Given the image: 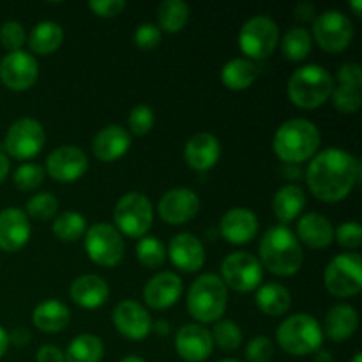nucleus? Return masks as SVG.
Returning a JSON list of instances; mask_svg holds the SVG:
<instances>
[{"mask_svg":"<svg viewBox=\"0 0 362 362\" xmlns=\"http://www.w3.org/2000/svg\"><path fill=\"white\" fill-rule=\"evenodd\" d=\"M361 179V161L343 148H325L313 156L306 172L310 191L325 204L349 197Z\"/></svg>","mask_w":362,"mask_h":362,"instance_id":"1","label":"nucleus"},{"mask_svg":"<svg viewBox=\"0 0 362 362\" xmlns=\"http://www.w3.org/2000/svg\"><path fill=\"white\" fill-rule=\"evenodd\" d=\"M262 267L276 276H293L303 265V246L296 233L285 225L271 226L258 246Z\"/></svg>","mask_w":362,"mask_h":362,"instance_id":"2","label":"nucleus"},{"mask_svg":"<svg viewBox=\"0 0 362 362\" xmlns=\"http://www.w3.org/2000/svg\"><path fill=\"white\" fill-rule=\"evenodd\" d=\"M320 131L308 119H290L278 127L272 140L274 154L285 163H304L317 154Z\"/></svg>","mask_w":362,"mask_h":362,"instance_id":"3","label":"nucleus"},{"mask_svg":"<svg viewBox=\"0 0 362 362\" xmlns=\"http://www.w3.org/2000/svg\"><path fill=\"white\" fill-rule=\"evenodd\" d=\"M334 90L332 74L325 67L317 64H308L293 71L288 80V98L299 108H317L331 99Z\"/></svg>","mask_w":362,"mask_h":362,"instance_id":"4","label":"nucleus"},{"mask_svg":"<svg viewBox=\"0 0 362 362\" xmlns=\"http://www.w3.org/2000/svg\"><path fill=\"white\" fill-rule=\"evenodd\" d=\"M228 304V288L216 274H202L187 292V311L200 324L221 320Z\"/></svg>","mask_w":362,"mask_h":362,"instance_id":"5","label":"nucleus"},{"mask_svg":"<svg viewBox=\"0 0 362 362\" xmlns=\"http://www.w3.org/2000/svg\"><path fill=\"white\" fill-rule=\"evenodd\" d=\"M276 338L286 354L303 357L320 350L324 343V331L317 318L306 313H297L281 322L276 331Z\"/></svg>","mask_w":362,"mask_h":362,"instance_id":"6","label":"nucleus"},{"mask_svg":"<svg viewBox=\"0 0 362 362\" xmlns=\"http://www.w3.org/2000/svg\"><path fill=\"white\" fill-rule=\"evenodd\" d=\"M329 293L339 299L354 297L362 288V258L359 253H341L332 258L324 272Z\"/></svg>","mask_w":362,"mask_h":362,"instance_id":"7","label":"nucleus"},{"mask_svg":"<svg viewBox=\"0 0 362 362\" xmlns=\"http://www.w3.org/2000/svg\"><path fill=\"white\" fill-rule=\"evenodd\" d=\"M113 219H115L119 232L126 233L127 237L141 239L151 230L152 221H154L151 200L145 194L136 193V191L124 194L117 202Z\"/></svg>","mask_w":362,"mask_h":362,"instance_id":"8","label":"nucleus"},{"mask_svg":"<svg viewBox=\"0 0 362 362\" xmlns=\"http://www.w3.org/2000/svg\"><path fill=\"white\" fill-rule=\"evenodd\" d=\"M124 250L122 235L110 223H94L85 232V251L94 264L115 267L124 258Z\"/></svg>","mask_w":362,"mask_h":362,"instance_id":"9","label":"nucleus"},{"mask_svg":"<svg viewBox=\"0 0 362 362\" xmlns=\"http://www.w3.org/2000/svg\"><path fill=\"white\" fill-rule=\"evenodd\" d=\"M279 28L272 18L258 14L250 18L239 32V46L244 55L251 59H265L276 49Z\"/></svg>","mask_w":362,"mask_h":362,"instance_id":"10","label":"nucleus"},{"mask_svg":"<svg viewBox=\"0 0 362 362\" xmlns=\"http://www.w3.org/2000/svg\"><path fill=\"white\" fill-rule=\"evenodd\" d=\"M313 37L325 52H343L354 39L352 20L343 11H324L313 20Z\"/></svg>","mask_w":362,"mask_h":362,"instance_id":"11","label":"nucleus"},{"mask_svg":"<svg viewBox=\"0 0 362 362\" xmlns=\"http://www.w3.org/2000/svg\"><path fill=\"white\" fill-rule=\"evenodd\" d=\"M221 274L223 283L235 292H251L260 286L264 279V267L253 255L235 251L223 260Z\"/></svg>","mask_w":362,"mask_h":362,"instance_id":"12","label":"nucleus"},{"mask_svg":"<svg viewBox=\"0 0 362 362\" xmlns=\"http://www.w3.org/2000/svg\"><path fill=\"white\" fill-rule=\"evenodd\" d=\"M45 140V129H42L41 124L35 119L25 117V119L16 120L7 129L4 145H6L7 154L23 161V159L35 158L41 152Z\"/></svg>","mask_w":362,"mask_h":362,"instance_id":"13","label":"nucleus"},{"mask_svg":"<svg viewBox=\"0 0 362 362\" xmlns=\"http://www.w3.org/2000/svg\"><path fill=\"white\" fill-rule=\"evenodd\" d=\"M39 76V64L28 52H11L0 60V80L11 90H27Z\"/></svg>","mask_w":362,"mask_h":362,"instance_id":"14","label":"nucleus"},{"mask_svg":"<svg viewBox=\"0 0 362 362\" xmlns=\"http://www.w3.org/2000/svg\"><path fill=\"white\" fill-rule=\"evenodd\" d=\"M200 211V198L193 189L173 187L166 191L158 205V212L163 221L170 225H184L191 221Z\"/></svg>","mask_w":362,"mask_h":362,"instance_id":"15","label":"nucleus"},{"mask_svg":"<svg viewBox=\"0 0 362 362\" xmlns=\"http://www.w3.org/2000/svg\"><path fill=\"white\" fill-rule=\"evenodd\" d=\"M88 168V159L81 148L64 145L55 148L46 159V172L59 182H73L80 179Z\"/></svg>","mask_w":362,"mask_h":362,"instance_id":"16","label":"nucleus"},{"mask_svg":"<svg viewBox=\"0 0 362 362\" xmlns=\"http://www.w3.org/2000/svg\"><path fill=\"white\" fill-rule=\"evenodd\" d=\"M113 324L122 336L133 341H141L152 331L148 311L136 300H122L113 310Z\"/></svg>","mask_w":362,"mask_h":362,"instance_id":"17","label":"nucleus"},{"mask_svg":"<svg viewBox=\"0 0 362 362\" xmlns=\"http://www.w3.org/2000/svg\"><path fill=\"white\" fill-rule=\"evenodd\" d=\"M211 331L202 324H187L177 332L175 350L186 362H204L212 356Z\"/></svg>","mask_w":362,"mask_h":362,"instance_id":"18","label":"nucleus"},{"mask_svg":"<svg viewBox=\"0 0 362 362\" xmlns=\"http://www.w3.org/2000/svg\"><path fill=\"white\" fill-rule=\"evenodd\" d=\"M166 255L172 264L184 272H197L205 264V247L193 233H177L168 244Z\"/></svg>","mask_w":362,"mask_h":362,"instance_id":"19","label":"nucleus"},{"mask_svg":"<svg viewBox=\"0 0 362 362\" xmlns=\"http://www.w3.org/2000/svg\"><path fill=\"white\" fill-rule=\"evenodd\" d=\"M182 293V279L175 272H159L147 281L144 300L152 310H166L179 300Z\"/></svg>","mask_w":362,"mask_h":362,"instance_id":"20","label":"nucleus"},{"mask_svg":"<svg viewBox=\"0 0 362 362\" xmlns=\"http://www.w3.org/2000/svg\"><path fill=\"white\" fill-rule=\"evenodd\" d=\"M221 235L230 244H247L258 233V218L253 211L244 207L230 209L221 218Z\"/></svg>","mask_w":362,"mask_h":362,"instance_id":"21","label":"nucleus"},{"mask_svg":"<svg viewBox=\"0 0 362 362\" xmlns=\"http://www.w3.org/2000/svg\"><path fill=\"white\" fill-rule=\"evenodd\" d=\"M30 239L28 216L18 207L0 211V250L18 251Z\"/></svg>","mask_w":362,"mask_h":362,"instance_id":"22","label":"nucleus"},{"mask_svg":"<svg viewBox=\"0 0 362 362\" xmlns=\"http://www.w3.org/2000/svg\"><path fill=\"white\" fill-rule=\"evenodd\" d=\"M221 156V145L219 140L211 133H197L187 140L184 148V158L187 165L197 172H207Z\"/></svg>","mask_w":362,"mask_h":362,"instance_id":"23","label":"nucleus"},{"mask_svg":"<svg viewBox=\"0 0 362 362\" xmlns=\"http://www.w3.org/2000/svg\"><path fill=\"white\" fill-rule=\"evenodd\" d=\"M131 147V134L119 124L103 127L92 141V152L99 161H117Z\"/></svg>","mask_w":362,"mask_h":362,"instance_id":"24","label":"nucleus"},{"mask_svg":"<svg viewBox=\"0 0 362 362\" xmlns=\"http://www.w3.org/2000/svg\"><path fill=\"white\" fill-rule=\"evenodd\" d=\"M297 240L311 250H324L334 240V228L325 216L318 212H308L297 223Z\"/></svg>","mask_w":362,"mask_h":362,"instance_id":"25","label":"nucleus"},{"mask_svg":"<svg viewBox=\"0 0 362 362\" xmlns=\"http://www.w3.org/2000/svg\"><path fill=\"white\" fill-rule=\"evenodd\" d=\"M110 296L108 283L98 274H83L71 285V299L81 308L95 310L103 306Z\"/></svg>","mask_w":362,"mask_h":362,"instance_id":"26","label":"nucleus"},{"mask_svg":"<svg viewBox=\"0 0 362 362\" xmlns=\"http://www.w3.org/2000/svg\"><path fill=\"white\" fill-rule=\"evenodd\" d=\"M357 327H359V315H357L356 308L349 306V304L332 306L325 315V334L332 341H346L357 331Z\"/></svg>","mask_w":362,"mask_h":362,"instance_id":"27","label":"nucleus"},{"mask_svg":"<svg viewBox=\"0 0 362 362\" xmlns=\"http://www.w3.org/2000/svg\"><path fill=\"white\" fill-rule=\"evenodd\" d=\"M69 308L55 299L42 300L32 313V322L42 332H60L69 325Z\"/></svg>","mask_w":362,"mask_h":362,"instance_id":"28","label":"nucleus"},{"mask_svg":"<svg viewBox=\"0 0 362 362\" xmlns=\"http://www.w3.org/2000/svg\"><path fill=\"white\" fill-rule=\"evenodd\" d=\"M304 207H306V194L296 184L283 186L274 194V200H272V211H274V216L283 225L299 218Z\"/></svg>","mask_w":362,"mask_h":362,"instance_id":"29","label":"nucleus"},{"mask_svg":"<svg viewBox=\"0 0 362 362\" xmlns=\"http://www.w3.org/2000/svg\"><path fill=\"white\" fill-rule=\"evenodd\" d=\"M257 306L262 313L269 317H279L285 315L292 306V296L288 288L279 283H267L264 286H258L257 292Z\"/></svg>","mask_w":362,"mask_h":362,"instance_id":"30","label":"nucleus"},{"mask_svg":"<svg viewBox=\"0 0 362 362\" xmlns=\"http://www.w3.org/2000/svg\"><path fill=\"white\" fill-rule=\"evenodd\" d=\"M258 67L250 59H232L223 66L221 81L230 90H244L255 83Z\"/></svg>","mask_w":362,"mask_h":362,"instance_id":"31","label":"nucleus"},{"mask_svg":"<svg viewBox=\"0 0 362 362\" xmlns=\"http://www.w3.org/2000/svg\"><path fill=\"white\" fill-rule=\"evenodd\" d=\"M64 41V30L59 23L55 21H41L35 25L28 37V46L37 55H48V53L55 52Z\"/></svg>","mask_w":362,"mask_h":362,"instance_id":"32","label":"nucleus"},{"mask_svg":"<svg viewBox=\"0 0 362 362\" xmlns=\"http://www.w3.org/2000/svg\"><path fill=\"white\" fill-rule=\"evenodd\" d=\"M105 346L94 334H80L69 343L66 354V362H101Z\"/></svg>","mask_w":362,"mask_h":362,"instance_id":"33","label":"nucleus"},{"mask_svg":"<svg viewBox=\"0 0 362 362\" xmlns=\"http://www.w3.org/2000/svg\"><path fill=\"white\" fill-rule=\"evenodd\" d=\"M187 20H189V7L184 0H165L159 4L158 7V21H159V30L175 32L182 30L186 27Z\"/></svg>","mask_w":362,"mask_h":362,"instance_id":"34","label":"nucleus"},{"mask_svg":"<svg viewBox=\"0 0 362 362\" xmlns=\"http://www.w3.org/2000/svg\"><path fill=\"white\" fill-rule=\"evenodd\" d=\"M53 233L64 243H74L87 232V219L76 211H67L53 221Z\"/></svg>","mask_w":362,"mask_h":362,"instance_id":"35","label":"nucleus"},{"mask_svg":"<svg viewBox=\"0 0 362 362\" xmlns=\"http://www.w3.org/2000/svg\"><path fill=\"white\" fill-rule=\"evenodd\" d=\"M281 52L286 60H304L311 52V34L303 27L288 28L281 41Z\"/></svg>","mask_w":362,"mask_h":362,"instance_id":"36","label":"nucleus"},{"mask_svg":"<svg viewBox=\"0 0 362 362\" xmlns=\"http://www.w3.org/2000/svg\"><path fill=\"white\" fill-rule=\"evenodd\" d=\"M212 343L225 352H233L243 343V331L232 320H218L211 332Z\"/></svg>","mask_w":362,"mask_h":362,"instance_id":"37","label":"nucleus"},{"mask_svg":"<svg viewBox=\"0 0 362 362\" xmlns=\"http://www.w3.org/2000/svg\"><path fill=\"white\" fill-rule=\"evenodd\" d=\"M136 257L144 267L158 269L165 264L166 250L158 237H141L136 244Z\"/></svg>","mask_w":362,"mask_h":362,"instance_id":"38","label":"nucleus"},{"mask_svg":"<svg viewBox=\"0 0 362 362\" xmlns=\"http://www.w3.org/2000/svg\"><path fill=\"white\" fill-rule=\"evenodd\" d=\"M59 211V200L53 193H37L27 202V212L25 214L32 216L35 219H52Z\"/></svg>","mask_w":362,"mask_h":362,"instance_id":"39","label":"nucleus"},{"mask_svg":"<svg viewBox=\"0 0 362 362\" xmlns=\"http://www.w3.org/2000/svg\"><path fill=\"white\" fill-rule=\"evenodd\" d=\"M362 87H352V85H339L332 90L331 99L336 108L343 113H354L361 108L362 103Z\"/></svg>","mask_w":362,"mask_h":362,"instance_id":"40","label":"nucleus"},{"mask_svg":"<svg viewBox=\"0 0 362 362\" xmlns=\"http://www.w3.org/2000/svg\"><path fill=\"white\" fill-rule=\"evenodd\" d=\"M13 179L20 191L37 189L42 180H45V170H42L41 165H35V163H25V165L18 166Z\"/></svg>","mask_w":362,"mask_h":362,"instance_id":"41","label":"nucleus"},{"mask_svg":"<svg viewBox=\"0 0 362 362\" xmlns=\"http://www.w3.org/2000/svg\"><path fill=\"white\" fill-rule=\"evenodd\" d=\"M154 110L147 105H138L129 113V127L131 133L136 136H144L154 127Z\"/></svg>","mask_w":362,"mask_h":362,"instance_id":"42","label":"nucleus"},{"mask_svg":"<svg viewBox=\"0 0 362 362\" xmlns=\"http://www.w3.org/2000/svg\"><path fill=\"white\" fill-rule=\"evenodd\" d=\"M25 28L23 25L18 23V21H6V23L0 27V42L6 49L11 52H20L21 46L25 42Z\"/></svg>","mask_w":362,"mask_h":362,"instance_id":"43","label":"nucleus"},{"mask_svg":"<svg viewBox=\"0 0 362 362\" xmlns=\"http://www.w3.org/2000/svg\"><path fill=\"white\" fill-rule=\"evenodd\" d=\"M274 356V345L267 336H257L246 346L247 362H269Z\"/></svg>","mask_w":362,"mask_h":362,"instance_id":"44","label":"nucleus"},{"mask_svg":"<svg viewBox=\"0 0 362 362\" xmlns=\"http://www.w3.org/2000/svg\"><path fill=\"white\" fill-rule=\"evenodd\" d=\"M336 239L339 246L357 250L362 244V228L357 221H345L336 228Z\"/></svg>","mask_w":362,"mask_h":362,"instance_id":"45","label":"nucleus"},{"mask_svg":"<svg viewBox=\"0 0 362 362\" xmlns=\"http://www.w3.org/2000/svg\"><path fill=\"white\" fill-rule=\"evenodd\" d=\"M161 34L163 32L159 30L158 25L154 23H141L140 27L134 30L133 41L138 48L141 49H152L159 45L161 41Z\"/></svg>","mask_w":362,"mask_h":362,"instance_id":"46","label":"nucleus"},{"mask_svg":"<svg viewBox=\"0 0 362 362\" xmlns=\"http://www.w3.org/2000/svg\"><path fill=\"white\" fill-rule=\"evenodd\" d=\"M88 7L101 18H115L126 9L124 0H90Z\"/></svg>","mask_w":362,"mask_h":362,"instance_id":"47","label":"nucleus"},{"mask_svg":"<svg viewBox=\"0 0 362 362\" xmlns=\"http://www.w3.org/2000/svg\"><path fill=\"white\" fill-rule=\"evenodd\" d=\"M338 83L362 87V69L359 64L346 62L338 69Z\"/></svg>","mask_w":362,"mask_h":362,"instance_id":"48","label":"nucleus"},{"mask_svg":"<svg viewBox=\"0 0 362 362\" xmlns=\"http://www.w3.org/2000/svg\"><path fill=\"white\" fill-rule=\"evenodd\" d=\"M35 362H66V357L59 346L42 345L35 354Z\"/></svg>","mask_w":362,"mask_h":362,"instance_id":"49","label":"nucleus"},{"mask_svg":"<svg viewBox=\"0 0 362 362\" xmlns=\"http://www.w3.org/2000/svg\"><path fill=\"white\" fill-rule=\"evenodd\" d=\"M28 341H30V331L25 327H16L9 334V343H14V345H18V346L27 345Z\"/></svg>","mask_w":362,"mask_h":362,"instance_id":"50","label":"nucleus"},{"mask_svg":"<svg viewBox=\"0 0 362 362\" xmlns=\"http://www.w3.org/2000/svg\"><path fill=\"white\" fill-rule=\"evenodd\" d=\"M296 18L300 21H310L315 20V7L313 4L303 2L296 7Z\"/></svg>","mask_w":362,"mask_h":362,"instance_id":"51","label":"nucleus"},{"mask_svg":"<svg viewBox=\"0 0 362 362\" xmlns=\"http://www.w3.org/2000/svg\"><path fill=\"white\" fill-rule=\"evenodd\" d=\"M7 346H9V334H7L6 329L0 325V357L7 352Z\"/></svg>","mask_w":362,"mask_h":362,"instance_id":"52","label":"nucleus"},{"mask_svg":"<svg viewBox=\"0 0 362 362\" xmlns=\"http://www.w3.org/2000/svg\"><path fill=\"white\" fill-rule=\"evenodd\" d=\"M7 173H9V159L4 154H0V182L6 179Z\"/></svg>","mask_w":362,"mask_h":362,"instance_id":"53","label":"nucleus"},{"mask_svg":"<svg viewBox=\"0 0 362 362\" xmlns=\"http://www.w3.org/2000/svg\"><path fill=\"white\" fill-rule=\"evenodd\" d=\"M315 362H334V357L327 350H318L315 352Z\"/></svg>","mask_w":362,"mask_h":362,"instance_id":"54","label":"nucleus"},{"mask_svg":"<svg viewBox=\"0 0 362 362\" xmlns=\"http://www.w3.org/2000/svg\"><path fill=\"white\" fill-rule=\"evenodd\" d=\"M152 329H156V331H158L159 334H168V332H170V324H168V322L159 320L158 324L152 325Z\"/></svg>","mask_w":362,"mask_h":362,"instance_id":"55","label":"nucleus"},{"mask_svg":"<svg viewBox=\"0 0 362 362\" xmlns=\"http://www.w3.org/2000/svg\"><path fill=\"white\" fill-rule=\"evenodd\" d=\"M350 6H352V9L356 11L357 16H361V0H352V2H350Z\"/></svg>","mask_w":362,"mask_h":362,"instance_id":"56","label":"nucleus"},{"mask_svg":"<svg viewBox=\"0 0 362 362\" xmlns=\"http://www.w3.org/2000/svg\"><path fill=\"white\" fill-rule=\"evenodd\" d=\"M120 362H145V361L138 356H127V357H124Z\"/></svg>","mask_w":362,"mask_h":362,"instance_id":"57","label":"nucleus"},{"mask_svg":"<svg viewBox=\"0 0 362 362\" xmlns=\"http://www.w3.org/2000/svg\"><path fill=\"white\" fill-rule=\"evenodd\" d=\"M352 362H362V356H361V354H356V357H354Z\"/></svg>","mask_w":362,"mask_h":362,"instance_id":"58","label":"nucleus"},{"mask_svg":"<svg viewBox=\"0 0 362 362\" xmlns=\"http://www.w3.org/2000/svg\"><path fill=\"white\" fill-rule=\"evenodd\" d=\"M218 362H240V361H237V359H223V361H218Z\"/></svg>","mask_w":362,"mask_h":362,"instance_id":"59","label":"nucleus"}]
</instances>
